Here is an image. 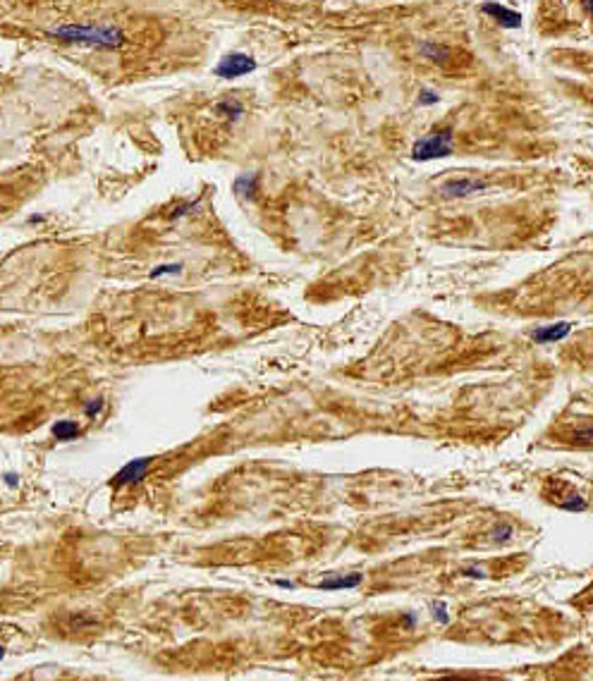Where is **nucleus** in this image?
<instances>
[{"instance_id": "nucleus-1", "label": "nucleus", "mask_w": 593, "mask_h": 681, "mask_svg": "<svg viewBox=\"0 0 593 681\" xmlns=\"http://www.w3.org/2000/svg\"><path fill=\"white\" fill-rule=\"evenodd\" d=\"M46 36L58 43H70V46H86V48H101V51H118L127 43V34L120 26L106 24H60L56 29H49Z\"/></svg>"}, {"instance_id": "nucleus-2", "label": "nucleus", "mask_w": 593, "mask_h": 681, "mask_svg": "<svg viewBox=\"0 0 593 681\" xmlns=\"http://www.w3.org/2000/svg\"><path fill=\"white\" fill-rule=\"evenodd\" d=\"M452 129H438L426 136H421L417 144L412 146V158L414 160H435L445 158L452 153Z\"/></svg>"}, {"instance_id": "nucleus-3", "label": "nucleus", "mask_w": 593, "mask_h": 681, "mask_svg": "<svg viewBox=\"0 0 593 681\" xmlns=\"http://www.w3.org/2000/svg\"><path fill=\"white\" fill-rule=\"evenodd\" d=\"M258 67V63L247 53H228L225 58H221V63L216 65V77L221 79H237L244 77V74L254 72Z\"/></svg>"}, {"instance_id": "nucleus-4", "label": "nucleus", "mask_w": 593, "mask_h": 681, "mask_svg": "<svg viewBox=\"0 0 593 681\" xmlns=\"http://www.w3.org/2000/svg\"><path fill=\"white\" fill-rule=\"evenodd\" d=\"M148 466H151V459H148V457H139V459L127 461V464L113 476L111 486H113L115 490H120V488H125V486H132V483H139V481L146 476Z\"/></svg>"}, {"instance_id": "nucleus-5", "label": "nucleus", "mask_w": 593, "mask_h": 681, "mask_svg": "<svg viewBox=\"0 0 593 681\" xmlns=\"http://www.w3.org/2000/svg\"><path fill=\"white\" fill-rule=\"evenodd\" d=\"M490 182L486 180H476V177H455V180H447L445 185L440 187L442 196L447 199H462V196H469L474 192H483L488 189Z\"/></svg>"}, {"instance_id": "nucleus-6", "label": "nucleus", "mask_w": 593, "mask_h": 681, "mask_svg": "<svg viewBox=\"0 0 593 681\" xmlns=\"http://www.w3.org/2000/svg\"><path fill=\"white\" fill-rule=\"evenodd\" d=\"M481 12H483V15H488L490 19H495V22L500 26H505V29H517V26L522 24L519 12L510 10V8H505V5H500V3H483Z\"/></svg>"}, {"instance_id": "nucleus-7", "label": "nucleus", "mask_w": 593, "mask_h": 681, "mask_svg": "<svg viewBox=\"0 0 593 681\" xmlns=\"http://www.w3.org/2000/svg\"><path fill=\"white\" fill-rule=\"evenodd\" d=\"M419 48H421V53H424L426 60H431V63L442 65V67L452 63V58H455V51L445 43H438V41H421Z\"/></svg>"}, {"instance_id": "nucleus-8", "label": "nucleus", "mask_w": 593, "mask_h": 681, "mask_svg": "<svg viewBox=\"0 0 593 681\" xmlns=\"http://www.w3.org/2000/svg\"><path fill=\"white\" fill-rule=\"evenodd\" d=\"M572 325L569 323H555V325H545V328H538L531 332V339L538 344H550V342H560L569 335Z\"/></svg>"}, {"instance_id": "nucleus-9", "label": "nucleus", "mask_w": 593, "mask_h": 681, "mask_svg": "<svg viewBox=\"0 0 593 681\" xmlns=\"http://www.w3.org/2000/svg\"><path fill=\"white\" fill-rule=\"evenodd\" d=\"M213 111H216V115H221V118H225V120L237 122L244 115V106H242V101H237V98H223L213 106Z\"/></svg>"}, {"instance_id": "nucleus-10", "label": "nucleus", "mask_w": 593, "mask_h": 681, "mask_svg": "<svg viewBox=\"0 0 593 681\" xmlns=\"http://www.w3.org/2000/svg\"><path fill=\"white\" fill-rule=\"evenodd\" d=\"M53 438H58L60 442H70V440H77L81 435V428L77 421H58V424H53L51 428Z\"/></svg>"}, {"instance_id": "nucleus-11", "label": "nucleus", "mask_w": 593, "mask_h": 681, "mask_svg": "<svg viewBox=\"0 0 593 681\" xmlns=\"http://www.w3.org/2000/svg\"><path fill=\"white\" fill-rule=\"evenodd\" d=\"M361 583V574H354V576H340V578H325L316 585V588L321 590H350V588H357Z\"/></svg>"}, {"instance_id": "nucleus-12", "label": "nucleus", "mask_w": 593, "mask_h": 681, "mask_svg": "<svg viewBox=\"0 0 593 681\" xmlns=\"http://www.w3.org/2000/svg\"><path fill=\"white\" fill-rule=\"evenodd\" d=\"M256 185H258V177H256V175H240V177L235 180V194L242 196V199H254Z\"/></svg>"}, {"instance_id": "nucleus-13", "label": "nucleus", "mask_w": 593, "mask_h": 681, "mask_svg": "<svg viewBox=\"0 0 593 681\" xmlns=\"http://www.w3.org/2000/svg\"><path fill=\"white\" fill-rule=\"evenodd\" d=\"M177 272H182V263H163V265H158V268H153L151 272H148V277H151V280H158V277H163V275H177Z\"/></svg>"}, {"instance_id": "nucleus-14", "label": "nucleus", "mask_w": 593, "mask_h": 681, "mask_svg": "<svg viewBox=\"0 0 593 681\" xmlns=\"http://www.w3.org/2000/svg\"><path fill=\"white\" fill-rule=\"evenodd\" d=\"M199 206H201V201H199V199H196V201H187V203H180V206H177V208L173 210V213H170V217H173V220H180V217L189 215V213H192V210H196Z\"/></svg>"}, {"instance_id": "nucleus-15", "label": "nucleus", "mask_w": 593, "mask_h": 681, "mask_svg": "<svg viewBox=\"0 0 593 681\" xmlns=\"http://www.w3.org/2000/svg\"><path fill=\"white\" fill-rule=\"evenodd\" d=\"M103 406H106V399H103V397H96V399H91V401H86V404H84V416L96 419L98 414L103 411Z\"/></svg>"}, {"instance_id": "nucleus-16", "label": "nucleus", "mask_w": 593, "mask_h": 681, "mask_svg": "<svg viewBox=\"0 0 593 681\" xmlns=\"http://www.w3.org/2000/svg\"><path fill=\"white\" fill-rule=\"evenodd\" d=\"M493 541H497V543H502V541H510V536H512V526L510 523H500L497 528H493Z\"/></svg>"}, {"instance_id": "nucleus-17", "label": "nucleus", "mask_w": 593, "mask_h": 681, "mask_svg": "<svg viewBox=\"0 0 593 681\" xmlns=\"http://www.w3.org/2000/svg\"><path fill=\"white\" fill-rule=\"evenodd\" d=\"M431 608H433V617L438 619L440 624H447V608H445V603H433Z\"/></svg>"}, {"instance_id": "nucleus-18", "label": "nucleus", "mask_w": 593, "mask_h": 681, "mask_svg": "<svg viewBox=\"0 0 593 681\" xmlns=\"http://www.w3.org/2000/svg\"><path fill=\"white\" fill-rule=\"evenodd\" d=\"M419 101H421V106H435V103L440 101V96H438L435 91H431V88H424V91H421V98H419Z\"/></svg>"}, {"instance_id": "nucleus-19", "label": "nucleus", "mask_w": 593, "mask_h": 681, "mask_svg": "<svg viewBox=\"0 0 593 681\" xmlns=\"http://www.w3.org/2000/svg\"><path fill=\"white\" fill-rule=\"evenodd\" d=\"M5 483H8L10 488H15L17 486V476L15 473H5Z\"/></svg>"}, {"instance_id": "nucleus-20", "label": "nucleus", "mask_w": 593, "mask_h": 681, "mask_svg": "<svg viewBox=\"0 0 593 681\" xmlns=\"http://www.w3.org/2000/svg\"><path fill=\"white\" fill-rule=\"evenodd\" d=\"M462 574L476 578V576H483V571H481V569H465V571H462Z\"/></svg>"}, {"instance_id": "nucleus-21", "label": "nucleus", "mask_w": 593, "mask_h": 681, "mask_svg": "<svg viewBox=\"0 0 593 681\" xmlns=\"http://www.w3.org/2000/svg\"><path fill=\"white\" fill-rule=\"evenodd\" d=\"M275 585H280V588H295V583H292V581H283V578H280V581H275Z\"/></svg>"}, {"instance_id": "nucleus-22", "label": "nucleus", "mask_w": 593, "mask_h": 681, "mask_svg": "<svg viewBox=\"0 0 593 681\" xmlns=\"http://www.w3.org/2000/svg\"><path fill=\"white\" fill-rule=\"evenodd\" d=\"M582 8H584L586 15H589V12H591V0H582Z\"/></svg>"}, {"instance_id": "nucleus-23", "label": "nucleus", "mask_w": 593, "mask_h": 681, "mask_svg": "<svg viewBox=\"0 0 593 681\" xmlns=\"http://www.w3.org/2000/svg\"><path fill=\"white\" fill-rule=\"evenodd\" d=\"M3 657H5V648L0 645V660H3Z\"/></svg>"}]
</instances>
